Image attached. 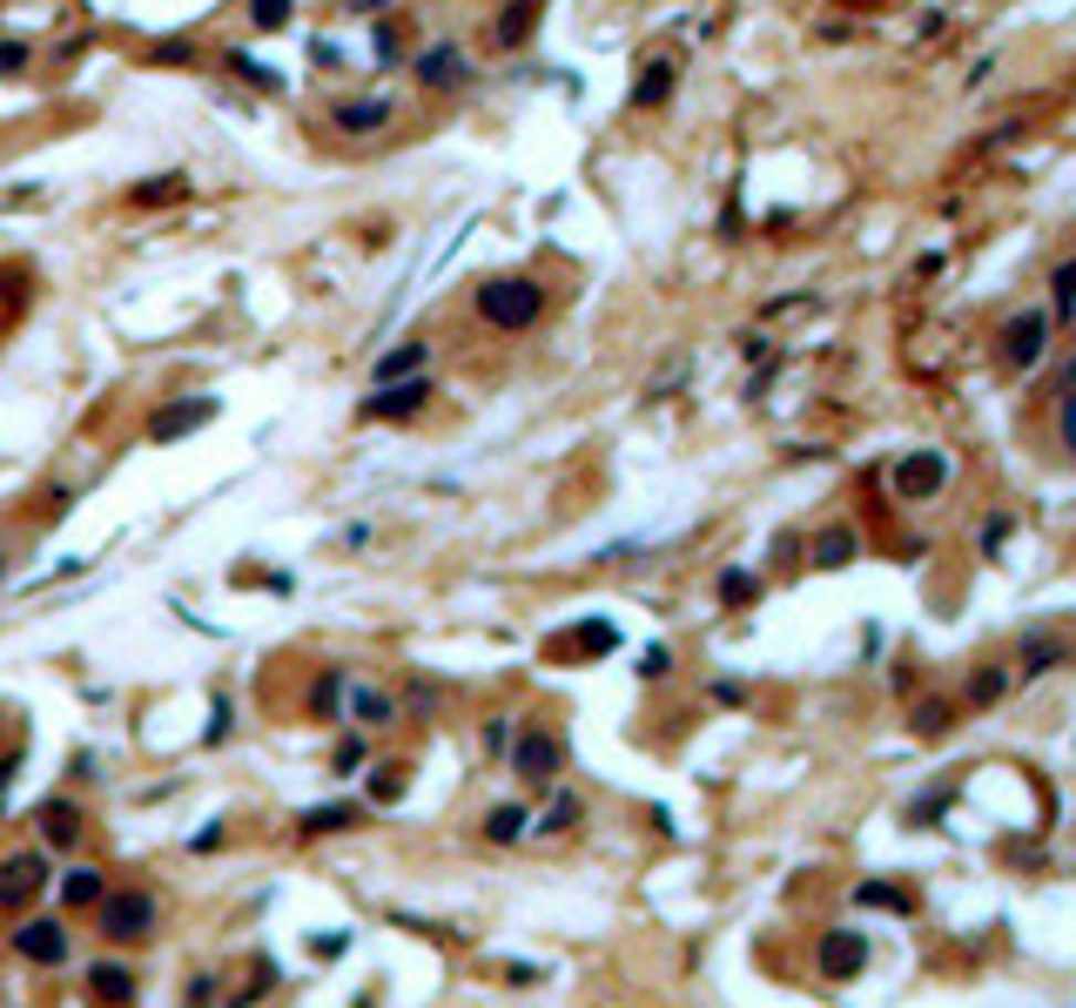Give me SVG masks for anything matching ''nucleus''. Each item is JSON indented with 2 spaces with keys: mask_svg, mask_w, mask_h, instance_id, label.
<instances>
[{
  "mask_svg": "<svg viewBox=\"0 0 1076 1008\" xmlns=\"http://www.w3.org/2000/svg\"><path fill=\"white\" fill-rule=\"evenodd\" d=\"M471 309H478V323L519 336V329H532L545 316V283L539 276H484L471 290Z\"/></svg>",
  "mask_w": 1076,
  "mask_h": 1008,
  "instance_id": "f257e3e1",
  "label": "nucleus"
},
{
  "mask_svg": "<svg viewBox=\"0 0 1076 1008\" xmlns=\"http://www.w3.org/2000/svg\"><path fill=\"white\" fill-rule=\"evenodd\" d=\"M95 928H102V942H115V948L148 942V928H155V894H148V888H108L102 907H95Z\"/></svg>",
  "mask_w": 1076,
  "mask_h": 1008,
  "instance_id": "f03ea898",
  "label": "nucleus"
},
{
  "mask_svg": "<svg viewBox=\"0 0 1076 1008\" xmlns=\"http://www.w3.org/2000/svg\"><path fill=\"white\" fill-rule=\"evenodd\" d=\"M48 888H54V874H48L41 848H21V854L0 861V914H28Z\"/></svg>",
  "mask_w": 1076,
  "mask_h": 1008,
  "instance_id": "7ed1b4c3",
  "label": "nucleus"
},
{
  "mask_svg": "<svg viewBox=\"0 0 1076 1008\" xmlns=\"http://www.w3.org/2000/svg\"><path fill=\"white\" fill-rule=\"evenodd\" d=\"M431 403V377H397V384H377L370 397H357V417L364 424H410Z\"/></svg>",
  "mask_w": 1076,
  "mask_h": 1008,
  "instance_id": "20e7f679",
  "label": "nucleus"
},
{
  "mask_svg": "<svg viewBox=\"0 0 1076 1008\" xmlns=\"http://www.w3.org/2000/svg\"><path fill=\"white\" fill-rule=\"evenodd\" d=\"M505 760H512V774L519 780H532V787H552L558 780V767H565V746L552 739V733H539V726H525L512 746H505Z\"/></svg>",
  "mask_w": 1076,
  "mask_h": 1008,
  "instance_id": "39448f33",
  "label": "nucleus"
},
{
  "mask_svg": "<svg viewBox=\"0 0 1076 1008\" xmlns=\"http://www.w3.org/2000/svg\"><path fill=\"white\" fill-rule=\"evenodd\" d=\"M888 484H895L901 504H929V497L949 484V458H942V451H908V458L888 471Z\"/></svg>",
  "mask_w": 1076,
  "mask_h": 1008,
  "instance_id": "423d86ee",
  "label": "nucleus"
},
{
  "mask_svg": "<svg viewBox=\"0 0 1076 1008\" xmlns=\"http://www.w3.org/2000/svg\"><path fill=\"white\" fill-rule=\"evenodd\" d=\"M410 74H418V88L445 95V88H464V81H471V54L458 41H431L418 61H410Z\"/></svg>",
  "mask_w": 1076,
  "mask_h": 1008,
  "instance_id": "0eeeda50",
  "label": "nucleus"
},
{
  "mask_svg": "<svg viewBox=\"0 0 1076 1008\" xmlns=\"http://www.w3.org/2000/svg\"><path fill=\"white\" fill-rule=\"evenodd\" d=\"M814 968H821L827 981L861 975V968H868V935H855V928H827L821 948H814Z\"/></svg>",
  "mask_w": 1076,
  "mask_h": 1008,
  "instance_id": "6e6552de",
  "label": "nucleus"
},
{
  "mask_svg": "<svg viewBox=\"0 0 1076 1008\" xmlns=\"http://www.w3.org/2000/svg\"><path fill=\"white\" fill-rule=\"evenodd\" d=\"M1043 350H1049V316L1043 309H1023V316L1003 323V364L1030 370V364H1043Z\"/></svg>",
  "mask_w": 1076,
  "mask_h": 1008,
  "instance_id": "1a4fd4ad",
  "label": "nucleus"
},
{
  "mask_svg": "<svg viewBox=\"0 0 1076 1008\" xmlns=\"http://www.w3.org/2000/svg\"><path fill=\"white\" fill-rule=\"evenodd\" d=\"M209 417H216V397H182V403H161V410L148 417V444H176V438L202 431Z\"/></svg>",
  "mask_w": 1076,
  "mask_h": 1008,
  "instance_id": "9d476101",
  "label": "nucleus"
},
{
  "mask_svg": "<svg viewBox=\"0 0 1076 1008\" xmlns=\"http://www.w3.org/2000/svg\"><path fill=\"white\" fill-rule=\"evenodd\" d=\"M14 955L21 962H34V968H61L67 962V928H61V921H21V928H14Z\"/></svg>",
  "mask_w": 1076,
  "mask_h": 1008,
  "instance_id": "9b49d317",
  "label": "nucleus"
},
{
  "mask_svg": "<svg viewBox=\"0 0 1076 1008\" xmlns=\"http://www.w3.org/2000/svg\"><path fill=\"white\" fill-rule=\"evenodd\" d=\"M390 115H397L390 95H357V102H337V108H330V128H344V135H377V128H390Z\"/></svg>",
  "mask_w": 1076,
  "mask_h": 1008,
  "instance_id": "f8f14e48",
  "label": "nucleus"
},
{
  "mask_svg": "<svg viewBox=\"0 0 1076 1008\" xmlns=\"http://www.w3.org/2000/svg\"><path fill=\"white\" fill-rule=\"evenodd\" d=\"M34 827H41V840H48V848H74V840H81V827H88V813H81L74 800H41Z\"/></svg>",
  "mask_w": 1076,
  "mask_h": 1008,
  "instance_id": "ddd939ff",
  "label": "nucleus"
},
{
  "mask_svg": "<svg viewBox=\"0 0 1076 1008\" xmlns=\"http://www.w3.org/2000/svg\"><path fill=\"white\" fill-rule=\"evenodd\" d=\"M425 364H431V344H425V336H404L397 350H384V357L370 364V377H377V384H397V377H425Z\"/></svg>",
  "mask_w": 1076,
  "mask_h": 1008,
  "instance_id": "4468645a",
  "label": "nucleus"
},
{
  "mask_svg": "<svg viewBox=\"0 0 1076 1008\" xmlns=\"http://www.w3.org/2000/svg\"><path fill=\"white\" fill-rule=\"evenodd\" d=\"M344 720H357L364 733H377V726H390V720H397V706H390V693H384V686H351V693H344Z\"/></svg>",
  "mask_w": 1076,
  "mask_h": 1008,
  "instance_id": "2eb2a0df",
  "label": "nucleus"
},
{
  "mask_svg": "<svg viewBox=\"0 0 1076 1008\" xmlns=\"http://www.w3.org/2000/svg\"><path fill=\"white\" fill-rule=\"evenodd\" d=\"M344 827H357V800H330V807L296 813V840H323V833H344Z\"/></svg>",
  "mask_w": 1076,
  "mask_h": 1008,
  "instance_id": "dca6fc26",
  "label": "nucleus"
},
{
  "mask_svg": "<svg viewBox=\"0 0 1076 1008\" xmlns=\"http://www.w3.org/2000/svg\"><path fill=\"white\" fill-rule=\"evenodd\" d=\"M344 693H351V680L337 665H323L310 680V720H344Z\"/></svg>",
  "mask_w": 1076,
  "mask_h": 1008,
  "instance_id": "f3484780",
  "label": "nucleus"
},
{
  "mask_svg": "<svg viewBox=\"0 0 1076 1008\" xmlns=\"http://www.w3.org/2000/svg\"><path fill=\"white\" fill-rule=\"evenodd\" d=\"M54 888H61V901H67V907H102V894H108V874H102V868L88 861V868H67V874H61Z\"/></svg>",
  "mask_w": 1076,
  "mask_h": 1008,
  "instance_id": "a211bd4d",
  "label": "nucleus"
},
{
  "mask_svg": "<svg viewBox=\"0 0 1076 1008\" xmlns=\"http://www.w3.org/2000/svg\"><path fill=\"white\" fill-rule=\"evenodd\" d=\"M525 833H532V813H525L519 800H505V807L484 813V840H491V848H519Z\"/></svg>",
  "mask_w": 1076,
  "mask_h": 1008,
  "instance_id": "6ab92c4d",
  "label": "nucleus"
},
{
  "mask_svg": "<svg viewBox=\"0 0 1076 1008\" xmlns=\"http://www.w3.org/2000/svg\"><path fill=\"white\" fill-rule=\"evenodd\" d=\"M673 81H680V67L673 61H646L639 67V81H633V108H659L673 95Z\"/></svg>",
  "mask_w": 1076,
  "mask_h": 1008,
  "instance_id": "aec40b11",
  "label": "nucleus"
},
{
  "mask_svg": "<svg viewBox=\"0 0 1076 1008\" xmlns=\"http://www.w3.org/2000/svg\"><path fill=\"white\" fill-rule=\"evenodd\" d=\"M222 67L242 81V88H257V95H283V74H276L270 61H257V54H242V48H236V54H222Z\"/></svg>",
  "mask_w": 1076,
  "mask_h": 1008,
  "instance_id": "412c9836",
  "label": "nucleus"
},
{
  "mask_svg": "<svg viewBox=\"0 0 1076 1008\" xmlns=\"http://www.w3.org/2000/svg\"><path fill=\"white\" fill-rule=\"evenodd\" d=\"M532 28H539V0H512V8L499 14V28H491V34H499V48H525V41H532Z\"/></svg>",
  "mask_w": 1076,
  "mask_h": 1008,
  "instance_id": "4be33fe9",
  "label": "nucleus"
},
{
  "mask_svg": "<svg viewBox=\"0 0 1076 1008\" xmlns=\"http://www.w3.org/2000/svg\"><path fill=\"white\" fill-rule=\"evenodd\" d=\"M182 196H189V176H155V182H135L128 189L135 209H161V202H182Z\"/></svg>",
  "mask_w": 1076,
  "mask_h": 1008,
  "instance_id": "5701e85b",
  "label": "nucleus"
},
{
  "mask_svg": "<svg viewBox=\"0 0 1076 1008\" xmlns=\"http://www.w3.org/2000/svg\"><path fill=\"white\" fill-rule=\"evenodd\" d=\"M848 558H855V532H848V525H835V532L814 538V565H821V571H842Z\"/></svg>",
  "mask_w": 1076,
  "mask_h": 1008,
  "instance_id": "b1692460",
  "label": "nucleus"
},
{
  "mask_svg": "<svg viewBox=\"0 0 1076 1008\" xmlns=\"http://www.w3.org/2000/svg\"><path fill=\"white\" fill-rule=\"evenodd\" d=\"M88 988H95L102 1001H128V995H135V975H128L122 962H95V968H88Z\"/></svg>",
  "mask_w": 1076,
  "mask_h": 1008,
  "instance_id": "393cba45",
  "label": "nucleus"
},
{
  "mask_svg": "<svg viewBox=\"0 0 1076 1008\" xmlns=\"http://www.w3.org/2000/svg\"><path fill=\"white\" fill-rule=\"evenodd\" d=\"M578 820H586V800H578V794H552V807H545L539 833H572Z\"/></svg>",
  "mask_w": 1076,
  "mask_h": 1008,
  "instance_id": "a878e982",
  "label": "nucleus"
},
{
  "mask_svg": "<svg viewBox=\"0 0 1076 1008\" xmlns=\"http://www.w3.org/2000/svg\"><path fill=\"white\" fill-rule=\"evenodd\" d=\"M855 901H861V907H895V914H916V894H908V888H888V881H861V888H855Z\"/></svg>",
  "mask_w": 1076,
  "mask_h": 1008,
  "instance_id": "bb28decb",
  "label": "nucleus"
},
{
  "mask_svg": "<svg viewBox=\"0 0 1076 1008\" xmlns=\"http://www.w3.org/2000/svg\"><path fill=\"white\" fill-rule=\"evenodd\" d=\"M908 726H916L922 739H942V733L955 726V706H949V700H922L916 713H908Z\"/></svg>",
  "mask_w": 1076,
  "mask_h": 1008,
  "instance_id": "cd10ccee",
  "label": "nucleus"
},
{
  "mask_svg": "<svg viewBox=\"0 0 1076 1008\" xmlns=\"http://www.w3.org/2000/svg\"><path fill=\"white\" fill-rule=\"evenodd\" d=\"M364 760H370V739H364V726H357V733H344L337 746H330V767H337L344 780H351V774H357Z\"/></svg>",
  "mask_w": 1076,
  "mask_h": 1008,
  "instance_id": "c85d7f7f",
  "label": "nucleus"
},
{
  "mask_svg": "<svg viewBox=\"0 0 1076 1008\" xmlns=\"http://www.w3.org/2000/svg\"><path fill=\"white\" fill-rule=\"evenodd\" d=\"M296 21V0H250V28H263V34H283Z\"/></svg>",
  "mask_w": 1076,
  "mask_h": 1008,
  "instance_id": "c756f323",
  "label": "nucleus"
},
{
  "mask_svg": "<svg viewBox=\"0 0 1076 1008\" xmlns=\"http://www.w3.org/2000/svg\"><path fill=\"white\" fill-rule=\"evenodd\" d=\"M1003 693H1010V672L1003 665H982L975 680H969V706H996Z\"/></svg>",
  "mask_w": 1076,
  "mask_h": 1008,
  "instance_id": "7c9ffc66",
  "label": "nucleus"
},
{
  "mask_svg": "<svg viewBox=\"0 0 1076 1008\" xmlns=\"http://www.w3.org/2000/svg\"><path fill=\"white\" fill-rule=\"evenodd\" d=\"M613 645H619V632H613L606 619H586V626L572 632V652H586V659H599V652H613Z\"/></svg>",
  "mask_w": 1076,
  "mask_h": 1008,
  "instance_id": "2f4dec72",
  "label": "nucleus"
},
{
  "mask_svg": "<svg viewBox=\"0 0 1076 1008\" xmlns=\"http://www.w3.org/2000/svg\"><path fill=\"white\" fill-rule=\"evenodd\" d=\"M270 988H276V962H257V975H250V981H242V988H236V995H229L222 1008H257V1001H263Z\"/></svg>",
  "mask_w": 1076,
  "mask_h": 1008,
  "instance_id": "473e14b6",
  "label": "nucleus"
},
{
  "mask_svg": "<svg viewBox=\"0 0 1076 1008\" xmlns=\"http://www.w3.org/2000/svg\"><path fill=\"white\" fill-rule=\"evenodd\" d=\"M1049 303H1056L1063 323H1076V263H1056V276H1049Z\"/></svg>",
  "mask_w": 1076,
  "mask_h": 1008,
  "instance_id": "72a5a7b5",
  "label": "nucleus"
},
{
  "mask_svg": "<svg viewBox=\"0 0 1076 1008\" xmlns=\"http://www.w3.org/2000/svg\"><path fill=\"white\" fill-rule=\"evenodd\" d=\"M142 61H148V67H189V61H196V41H189V34H176V41H155Z\"/></svg>",
  "mask_w": 1076,
  "mask_h": 1008,
  "instance_id": "f704fd0d",
  "label": "nucleus"
},
{
  "mask_svg": "<svg viewBox=\"0 0 1076 1008\" xmlns=\"http://www.w3.org/2000/svg\"><path fill=\"white\" fill-rule=\"evenodd\" d=\"M404 774H410V767H377V774H370V800H377V807H397V800H404Z\"/></svg>",
  "mask_w": 1076,
  "mask_h": 1008,
  "instance_id": "c9c22d12",
  "label": "nucleus"
},
{
  "mask_svg": "<svg viewBox=\"0 0 1076 1008\" xmlns=\"http://www.w3.org/2000/svg\"><path fill=\"white\" fill-rule=\"evenodd\" d=\"M1056 659H1063V645H1056V639H1030V645H1023V680H1036V672H1049Z\"/></svg>",
  "mask_w": 1076,
  "mask_h": 1008,
  "instance_id": "e433bc0d",
  "label": "nucleus"
},
{
  "mask_svg": "<svg viewBox=\"0 0 1076 1008\" xmlns=\"http://www.w3.org/2000/svg\"><path fill=\"white\" fill-rule=\"evenodd\" d=\"M720 599H727V606L761 599V578H754V571H727V578H720Z\"/></svg>",
  "mask_w": 1076,
  "mask_h": 1008,
  "instance_id": "4c0bfd02",
  "label": "nucleus"
},
{
  "mask_svg": "<svg viewBox=\"0 0 1076 1008\" xmlns=\"http://www.w3.org/2000/svg\"><path fill=\"white\" fill-rule=\"evenodd\" d=\"M397 54H404V34H397V21H377V61H384V67H397Z\"/></svg>",
  "mask_w": 1076,
  "mask_h": 1008,
  "instance_id": "58836bf2",
  "label": "nucleus"
},
{
  "mask_svg": "<svg viewBox=\"0 0 1076 1008\" xmlns=\"http://www.w3.org/2000/svg\"><path fill=\"white\" fill-rule=\"evenodd\" d=\"M1063 444L1076 451V370H1069V384H1063Z\"/></svg>",
  "mask_w": 1076,
  "mask_h": 1008,
  "instance_id": "ea45409f",
  "label": "nucleus"
},
{
  "mask_svg": "<svg viewBox=\"0 0 1076 1008\" xmlns=\"http://www.w3.org/2000/svg\"><path fill=\"white\" fill-rule=\"evenodd\" d=\"M34 54H28V41H0V74H21Z\"/></svg>",
  "mask_w": 1076,
  "mask_h": 1008,
  "instance_id": "a19ab883",
  "label": "nucleus"
},
{
  "mask_svg": "<svg viewBox=\"0 0 1076 1008\" xmlns=\"http://www.w3.org/2000/svg\"><path fill=\"white\" fill-rule=\"evenodd\" d=\"M189 1008H216V975H196L189 981Z\"/></svg>",
  "mask_w": 1076,
  "mask_h": 1008,
  "instance_id": "79ce46f5",
  "label": "nucleus"
},
{
  "mask_svg": "<svg viewBox=\"0 0 1076 1008\" xmlns=\"http://www.w3.org/2000/svg\"><path fill=\"white\" fill-rule=\"evenodd\" d=\"M667 665H673V659H667V645H646V659H639V672H646V680H659Z\"/></svg>",
  "mask_w": 1076,
  "mask_h": 1008,
  "instance_id": "37998d69",
  "label": "nucleus"
},
{
  "mask_svg": "<svg viewBox=\"0 0 1076 1008\" xmlns=\"http://www.w3.org/2000/svg\"><path fill=\"white\" fill-rule=\"evenodd\" d=\"M384 0H344V14H377Z\"/></svg>",
  "mask_w": 1076,
  "mask_h": 1008,
  "instance_id": "c03bdc74",
  "label": "nucleus"
},
{
  "mask_svg": "<svg viewBox=\"0 0 1076 1008\" xmlns=\"http://www.w3.org/2000/svg\"><path fill=\"white\" fill-rule=\"evenodd\" d=\"M357 1008H377V1001H370V995H364V1001H357Z\"/></svg>",
  "mask_w": 1076,
  "mask_h": 1008,
  "instance_id": "a18cd8bd",
  "label": "nucleus"
},
{
  "mask_svg": "<svg viewBox=\"0 0 1076 1008\" xmlns=\"http://www.w3.org/2000/svg\"><path fill=\"white\" fill-rule=\"evenodd\" d=\"M0 571H8V558H0Z\"/></svg>",
  "mask_w": 1076,
  "mask_h": 1008,
  "instance_id": "49530a36",
  "label": "nucleus"
}]
</instances>
